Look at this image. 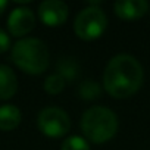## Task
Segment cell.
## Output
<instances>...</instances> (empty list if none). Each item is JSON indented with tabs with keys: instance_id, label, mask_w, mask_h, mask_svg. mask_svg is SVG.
<instances>
[{
	"instance_id": "cell-8",
	"label": "cell",
	"mask_w": 150,
	"mask_h": 150,
	"mask_svg": "<svg viewBox=\"0 0 150 150\" xmlns=\"http://www.w3.org/2000/svg\"><path fill=\"white\" fill-rule=\"evenodd\" d=\"M147 9H149V3L146 0H119L113 5L115 13L121 19H127V21L141 18L143 15H146Z\"/></svg>"
},
{
	"instance_id": "cell-16",
	"label": "cell",
	"mask_w": 150,
	"mask_h": 150,
	"mask_svg": "<svg viewBox=\"0 0 150 150\" xmlns=\"http://www.w3.org/2000/svg\"><path fill=\"white\" fill-rule=\"evenodd\" d=\"M6 6H8V2H6V0H0V15L3 13V11L6 9Z\"/></svg>"
},
{
	"instance_id": "cell-13",
	"label": "cell",
	"mask_w": 150,
	"mask_h": 150,
	"mask_svg": "<svg viewBox=\"0 0 150 150\" xmlns=\"http://www.w3.org/2000/svg\"><path fill=\"white\" fill-rule=\"evenodd\" d=\"M62 150H90V144L84 137L71 135L62 143Z\"/></svg>"
},
{
	"instance_id": "cell-15",
	"label": "cell",
	"mask_w": 150,
	"mask_h": 150,
	"mask_svg": "<svg viewBox=\"0 0 150 150\" xmlns=\"http://www.w3.org/2000/svg\"><path fill=\"white\" fill-rule=\"evenodd\" d=\"M9 47H11V37L8 35L6 31L0 28V53L6 52Z\"/></svg>"
},
{
	"instance_id": "cell-5",
	"label": "cell",
	"mask_w": 150,
	"mask_h": 150,
	"mask_svg": "<svg viewBox=\"0 0 150 150\" xmlns=\"http://www.w3.org/2000/svg\"><path fill=\"white\" fill-rule=\"evenodd\" d=\"M37 125H38V129L44 135L57 138L68 134L71 128V121L65 110L52 106V108H44L43 110H40L38 118H37Z\"/></svg>"
},
{
	"instance_id": "cell-10",
	"label": "cell",
	"mask_w": 150,
	"mask_h": 150,
	"mask_svg": "<svg viewBox=\"0 0 150 150\" xmlns=\"http://www.w3.org/2000/svg\"><path fill=\"white\" fill-rule=\"evenodd\" d=\"M22 119L21 110L15 105H3L0 106V129L11 131L15 129Z\"/></svg>"
},
{
	"instance_id": "cell-12",
	"label": "cell",
	"mask_w": 150,
	"mask_h": 150,
	"mask_svg": "<svg viewBox=\"0 0 150 150\" xmlns=\"http://www.w3.org/2000/svg\"><path fill=\"white\" fill-rule=\"evenodd\" d=\"M78 93L86 100L97 99L100 96V86L93 80H87V81L81 83V86L78 87Z\"/></svg>"
},
{
	"instance_id": "cell-11",
	"label": "cell",
	"mask_w": 150,
	"mask_h": 150,
	"mask_svg": "<svg viewBox=\"0 0 150 150\" xmlns=\"http://www.w3.org/2000/svg\"><path fill=\"white\" fill-rule=\"evenodd\" d=\"M44 90L49 93V94H52V96H54V94H59L63 88H65V78L62 77V75H59V74H53V75H49V77L46 78V81H44Z\"/></svg>"
},
{
	"instance_id": "cell-6",
	"label": "cell",
	"mask_w": 150,
	"mask_h": 150,
	"mask_svg": "<svg viewBox=\"0 0 150 150\" xmlns=\"http://www.w3.org/2000/svg\"><path fill=\"white\" fill-rule=\"evenodd\" d=\"M69 15V8L60 0H46L38 6V16L47 27H59L65 24Z\"/></svg>"
},
{
	"instance_id": "cell-9",
	"label": "cell",
	"mask_w": 150,
	"mask_h": 150,
	"mask_svg": "<svg viewBox=\"0 0 150 150\" xmlns=\"http://www.w3.org/2000/svg\"><path fill=\"white\" fill-rule=\"evenodd\" d=\"M18 90V78L12 68L8 65H0V100H8L13 97Z\"/></svg>"
},
{
	"instance_id": "cell-1",
	"label": "cell",
	"mask_w": 150,
	"mask_h": 150,
	"mask_svg": "<svg viewBox=\"0 0 150 150\" xmlns=\"http://www.w3.org/2000/svg\"><path fill=\"white\" fill-rule=\"evenodd\" d=\"M143 83V66L131 54L121 53L113 56L103 74L105 90L115 99L132 96Z\"/></svg>"
},
{
	"instance_id": "cell-3",
	"label": "cell",
	"mask_w": 150,
	"mask_h": 150,
	"mask_svg": "<svg viewBox=\"0 0 150 150\" xmlns=\"http://www.w3.org/2000/svg\"><path fill=\"white\" fill-rule=\"evenodd\" d=\"M12 60L15 65L27 74L38 75L49 66L47 46L38 38H22L12 47Z\"/></svg>"
},
{
	"instance_id": "cell-14",
	"label": "cell",
	"mask_w": 150,
	"mask_h": 150,
	"mask_svg": "<svg viewBox=\"0 0 150 150\" xmlns=\"http://www.w3.org/2000/svg\"><path fill=\"white\" fill-rule=\"evenodd\" d=\"M59 75H62L65 80H74L77 75V63L71 57H63L59 62Z\"/></svg>"
},
{
	"instance_id": "cell-4",
	"label": "cell",
	"mask_w": 150,
	"mask_h": 150,
	"mask_svg": "<svg viewBox=\"0 0 150 150\" xmlns=\"http://www.w3.org/2000/svg\"><path fill=\"white\" fill-rule=\"evenodd\" d=\"M108 27V16L106 13L97 6L90 5L83 9L74 22V30L80 38L83 40H96L99 38Z\"/></svg>"
},
{
	"instance_id": "cell-2",
	"label": "cell",
	"mask_w": 150,
	"mask_h": 150,
	"mask_svg": "<svg viewBox=\"0 0 150 150\" xmlns=\"http://www.w3.org/2000/svg\"><path fill=\"white\" fill-rule=\"evenodd\" d=\"M81 129L87 141L96 144L106 143L118 131V116L105 106H93L83 113Z\"/></svg>"
},
{
	"instance_id": "cell-7",
	"label": "cell",
	"mask_w": 150,
	"mask_h": 150,
	"mask_svg": "<svg viewBox=\"0 0 150 150\" xmlns=\"http://www.w3.org/2000/svg\"><path fill=\"white\" fill-rule=\"evenodd\" d=\"M34 27H35V16L30 8L25 6L15 8L8 18L9 33L15 37L27 35L30 31H33Z\"/></svg>"
}]
</instances>
